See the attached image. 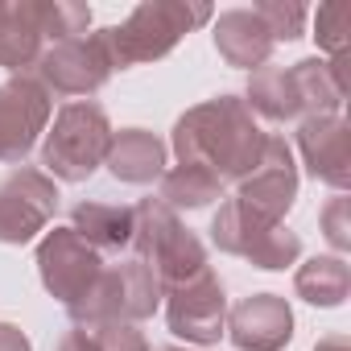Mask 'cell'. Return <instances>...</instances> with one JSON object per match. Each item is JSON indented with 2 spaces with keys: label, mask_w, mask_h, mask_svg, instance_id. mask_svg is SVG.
I'll return each instance as SVG.
<instances>
[{
  "label": "cell",
  "mask_w": 351,
  "mask_h": 351,
  "mask_svg": "<svg viewBox=\"0 0 351 351\" xmlns=\"http://www.w3.org/2000/svg\"><path fill=\"white\" fill-rule=\"evenodd\" d=\"M265 141H269V132L256 124V116L248 112V104L240 95H215L178 116L169 145L178 153V165H203L223 186L228 182L240 186L256 169Z\"/></svg>",
  "instance_id": "obj_1"
},
{
  "label": "cell",
  "mask_w": 351,
  "mask_h": 351,
  "mask_svg": "<svg viewBox=\"0 0 351 351\" xmlns=\"http://www.w3.org/2000/svg\"><path fill=\"white\" fill-rule=\"evenodd\" d=\"M215 21L211 5L199 0H141L128 13V21L108 25V54L112 66H141V62H157L178 46L191 29Z\"/></svg>",
  "instance_id": "obj_2"
},
{
  "label": "cell",
  "mask_w": 351,
  "mask_h": 351,
  "mask_svg": "<svg viewBox=\"0 0 351 351\" xmlns=\"http://www.w3.org/2000/svg\"><path fill=\"white\" fill-rule=\"evenodd\" d=\"M132 215H136V228H132V244L128 248H132V256L141 265L153 269L161 293L186 285L191 277H199L207 269L203 240L178 215H173L161 199H141L132 207Z\"/></svg>",
  "instance_id": "obj_3"
},
{
  "label": "cell",
  "mask_w": 351,
  "mask_h": 351,
  "mask_svg": "<svg viewBox=\"0 0 351 351\" xmlns=\"http://www.w3.org/2000/svg\"><path fill=\"white\" fill-rule=\"evenodd\" d=\"M112 120L91 99H71L54 112L46 141H42V173L54 182H87L108 161L112 149Z\"/></svg>",
  "instance_id": "obj_4"
},
{
  "label": "cell",
  "mask_w": 351,
  "mask_h": 351,
  "mask_svg": "<svg viewBox=\"0 0 351 351\" xmlns=\"http://www.w3.org/2000/svg\"><path fill=\"white\" fill-rule=\"evenodd\" d=\"M157 306H161V285H157L153 269L141 265L136 256H128V261L104 265L91 293L71 310V322H124V326H136V322L153 318Z\"/></svg>",
  "instance_id": "obj_5"
},
{
  "label": "cell",
  "mask_w": 351,
  "mask_h": 351,
  "mask_svg": "<svg viewBox=\"0 0 351 351\" xmlns=\"http://www.w3.org/2000/svg\"><path fill=\"white\" fill-rule=\"evenodd\" d=\"M211 244L228 256H240L256 269H289L302 256V240L298 232H289L285 223H265L252 211H244L236 199L219 203L215 219H211Z\"/></svg>",
  "instance_id": "obj_6"
},
{
  "label": "cell",
  "mask_w": 351,
  "mask_h": 351,
  "mask_svg": "<svg viewBox=\"0 0 351 351\" xmlns=\"http://www.w3.org/2000/svg\"><path fill=\"white\" fill-rule=\"evenodd\" d=\"M104 273V256L75 232V228H50L38 240V277L46 285V293L71 314L91 285Z\"/></svg>",
  "instance_id": "obj_7"
},
{
  "label": "cell",
  "mask_w": 351,
  "mask_h": 351,
  "mask_svg": "<svg viewBox=\"0 0 351 351\" xmlns=\"http://www.w3.org/2000/svg\"><path fill=\"white\" fill-rule=\"evenodd\" d=\"M112 71L116 66H112V54H108V38H104V29H95V34L46 46L29 75L50 95H91L112 79Z\"/></svg>",
  "instance_id": "obj_8"
},
{
  "label": "cell",
  "mask_w": 351,
  "mask_h": 351,
  "mask_svg": "<svg viewBox=\"0 0 351 351\" xmlns=\"http://www.w3.org/2000/svg\"><path fill=\"white\" fill-rule=\"evenodd\" d=\"M58 211V182L38 165H21L0 182V244H29Z\"/></svg>",
  "instance_id": "obj_9"
},
{
  "label": "cell",
  "mask_w": 351,
  "mask_h": 351,
  "mask_svg": "<svg viewBox=\"0 0 351 351\" xmlns=\"http://www.w3.org/2000/svg\"><path fill=\"white\" fill-rule=\"evenodd\" d=\"M54 120V95L34 75H9L0 83V161L21 165L38 136Z\"/></svg>",
  "instance_id": "obj_10"
},
{
  "label": "cell",
  "mask_w": 351,
  "mask_h": 351,
  "mask_svg": "<svg viewBox=\"0 0 351 351\" xmlns=\"http://www.w3.org/2000/svg\"><path fill=\"white\" fill-rule=\"evenodd\" d=\"M165 298V322L169 330L186 339V343H199V347H211L223 339L228 330V298H223V281L203 269L199 277H191L186 285L161 293Z\"/></svg>",
  "instance_id": "obj_11"
},
{
  "label": "cell",
  "mask_w": 351,
  "mask_h": 351,
  "mask_svg": "<svg viewBox=\"0 0 351 351\" xmlns=\"http://www.w3.org/2000/svg\"><path fill=\"white\" fill-rule=\"evenodd\" d=\"M298 199V165H293V149L285 145V136H269L265 153L256 161V169L236 186V203L244 211H252L265 223H285L289 207Z\"/></svg>",
  "instance_id": "obj_12"
},
{
  "label": "cell",
  "mask_w": 351,
  "mask_h": 351,
  "mask_svg": "<svg viewBox=\"0 0 351 351\" xmlns=\"http://www.w3.org/2000/svg\"><path fill=\"white\" fill-rule=\"evenodd\" d=\"M50 46V0H0V66L29 75Z\"/></svg>",
  "instance_id": "obj_13"
},
{
  "label": "cell",
  "mask_w": 351,
  "mask_h": 351,
  "mask_svg": "<svg viewBox=\"0 0 351 351\" xmlns=\"http://www.w3.org/2000/svg\"><path fill=\"white\" fill-rule=\"evenodd\" d=\"M228 339L240 351H281L293 339V310L281 293H252L228 314Z\"/></svg>",
  "instance_id": "obj_14"
},
{
  "label": "cell",
  "mask_w": 351,
  "mask_h": 351,
  "mask_svg": "<svg viewBox=\"0 0 351 351\" xmlns=\"http://www.w3.org/2000/svg\"><path fill=\"white\" fill-rule=\"evenodd\" d=\"M298 153L318 182L339 195L351 186V153H347V120L343 116H306L298 124Z\"/></svg>",
  "instance_id": "obj_15"
},
{
  "label": "cell",
  "mask_w": 351,
  "mask_h": 351,
  "mask_svg": "<svg viewBox=\"0 0 351 351\" xmlns=\"http://www.w3.org/2000/svg\"><path fill=\"white\" fill-rule=\"evenodd\" d=\"M215 50L228 66H244V71H256V66H269V54H273V34L269 25L256 17V9H228L215 17Z\"/></svg>",
  "instance_id": "obj_16"
},
{
  "label": "cell",
  "mask_w": 351,
  "mask_h": 351,
  "mask_svg": "<svg viewBox=\"0 0 351 351\" xmlns=\"http://www.w3.org/2000/svg\"><path fill=\"white\" fill-rule=\"evenodd\" d=\"M298 104H302V120L306 116H339L343 99H347V54L339 58H302L289 66Z\"/></svg>",
  "instance_id": "obj_17"
},
{
  "label": "cell",
  "mask_w": 351,
  "mask_h": 351,
  "mask_svg": "<svg viewBox=\"0 0 351 351\" xmlns=\"http://www.w3.org/2000/svg\"><path fill=\"white\" fill-rule=\"evenodd\" d=\"M116 182H132V186H149L165 173V141L149 128H120L112 132V149L108 161Z\"/></svg>",
  "instance_id": "obj_18"
},
{
  "label": "cell",
  "mask_w": 351,
  "mask_h": 351,
  "mask_svg": "<svg viewBox=\"0 0 351 351\" xmlns=\"http://www.w3.org/2000/svg\"><path fill=\"white\" fill-rule=\"evenodd\" d=\"M71 228L99 252H120L132 244V228H136V215L132 207L124 203H99V199H87V203H75L71 211Z\"/></svg>",
  "instance_id": "obj_19"
},
{
  "label": "cell",
  "mask_w": 351,
  "mask_h": 351,
  "mask_svg": "<svg viewBox=\"0 0 351 351\" xmlns=\"http://www.w3.org/2000/svg\"><path fill=\"white\" fill-rule=\"evenodd\" d=\"M244 104H248V112H256L273 124H285V120L302 116V104H298V91H293V79H289L285 66H256L248 75Z\"/></svg>",
  "instance_id": "obj_20"
},
{
  "label": "cell",
  "mask_w": 351,
  "mask_h": 351,
  "mask_svg": "<svg viewBox=\"0 0 351 351\" xmlns=\"http://www.w3.org/2000/svg\"><path fill=\"white\" fill-rule=\"evenodd\" d=\"M157 182H161L157 199L173 215H178V211H199V207H211V203L223 199V182L215 178L211 169H203V165H173V169L161 173Z\"/></svg>",
  "instance_id": "obj_21"
},
{
  "label": "cell",
  "mask_w": 351,
  "mask_h": 351,
  "mask_svg": "<svg viewBox=\"0 0 351 351\" xmlns=\"http://www.w3.org/2000/svg\"><path fill=\"white\" fill-rule=\"evenodd\" d=\"M293 289H298L302 302L322 306V310H335V306H343V298L351 289V269H347L343 256H314V261H306L298 269Z\"/></svg>",
  "instance_id": "obj_22"
},
{
  "label": "cell",
  "mask_w": 351,
  "mask_h": 351,
  "mask_svg": "<svg viewBox=\"0 0 351 351\" xmlns=\"http://www.w3.org/2000/svg\"><path fill=\"white\" fill-rule=\"evenodd\" d=\"M58 351H149V343L124 322H75L58 339Z\"/></svg>",
  "instance_id": "obj_23"
},
{
  "label": "cell",
  "mask_w": 351,
  "mask_h": 351,
  "mask_svg": "<svg viewBox=\"0 0 351 351\" xmlns=\"http://www.w3.org/2000/svg\"><path fill=\"white\" fill-rule=\"evenodd\" d=\"M256 17L269 25L273 42H298L306 34V5H298V0H261V5H252Z\"/></svg>",
  "instance_id": "obj_24"
},
{
  "label": "cell",
  "mask_w": 351,
  "mask_h": 351,
  "mask_svg": "<svg viewBox=\"0 0 351 351\" xmlns=\"http://www.w3.org/2000/svg\"><path fill=\"white\" fill-rule=\"evenodd\" d=\"M347 29H351V9H347V5H339V0L318 5V13H314V42H318L330 58L347 54Z\"/></svg>",
  "instance_id": "obj_25"
},
{
  "label": "cell",
  "mask_w": 351,
  "mask_h": 351,
  "mask_svg": "<svg viewBox=\"0 0 351 351\" xmlns=\"http://www.w3.org/2000/svg\"><path fill=\"white\" fill-rule=\"evenodd\" d=\"M318 223H322V236L330 240L335 252H347V248H351V203H347L343 195H335V199L322 207Z\"/></svg>",
  "instance_id": "obj_26"
},
{
  "label": "cell",
  "mask_w": 351,
  "mask_h": 351,
  "mask_svg": "<svg viewBox=\"0 0 351 351\" xmlns=\"http://www.w3.org/2000/svg\"><path fill=\"white\" fill-rule=\"evenodd\" d=\"M0 351H34V343L25 339V330H21V326L0 322Z\"/></svg>",
  "instance_id": "obj_27"
},
{
  "label": "cell",
  "mask_w": 351,
  "mask_h": 351,
  "mask_svg": "<svg viewBox=\"0 0 351 351\" xmlns=\"http://www.w3.org/2000/svg\"><path fill=\"white\" fill-rule=\"evenodd\" d=\"M314 351H351V343H347V335H326L314 343Z\"/></svg>",
  "instance_id": "obj_28"
},
{
  "label": "cell",
  "mask_w": 351,
  "mask_h": 351,
  "mask_svg": "<svg viewBox=\"0 0 351 351\" xmlns=\"http://www.w3.org/2000/svg\"><path fill=\"white\" fill-rule=\"evenodd\" d=\"M161 351H191V347H161Z\"/></svg>",
  "instance_id": "obj_29"
}]
</instances>
